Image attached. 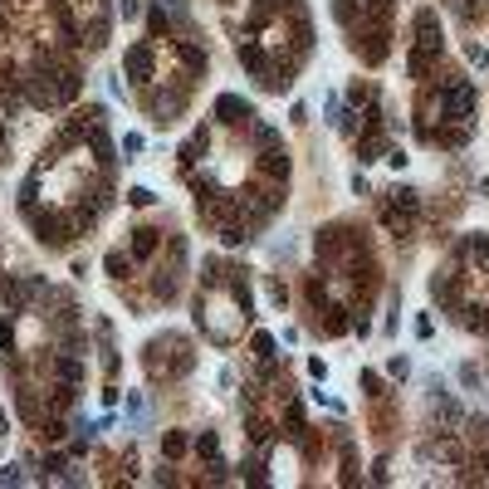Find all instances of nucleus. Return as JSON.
Returning a JSON list of instances; mask_svg holds the SVG:
<instances>
[{"label": "nucleus", "instance_id": "37998d69", "mask_svg": "<svg viewBox=\"0 0 489 489\" xmlns=\"http://www.w3.org/2000/svg\"><path fill=\"white\" fill-rule=\"evenodd\" d=\"M0 147H5V122H0Z\"/></svg>", "mask_w": 489, "mask_h": 489}, {"label": "nucleus", "instance_id": "aec40b11", "mask_svg": "<svg viewBox=\"0 0 489 489\" xmlns=\"http://www.w3.org/2000/svg\"><path fill=\"white\" fill-rule=\"evenodd\" d=\"M103 269H108V274H113V279H122V274H127V269H132V255H122V250H113V255H108V260H103Z\"/></svg>", "mask_w": 489, "mask_h": 489}, {"label": "nucleus", "instance_id": "f704fd0d", "mask_svg": "<svg viewBox=\"0 0 489 489\" xmlns=\"http://www.w3.org/2000/svg\"><path fill=\"white\" fill-rule=\"evenodd\" d=\"M460 382H465V387H475V382H480V367H475V362H465V367H460Z\"/></svg>", "mask_w": 489, "mask_h": 489}, {"label": "nucleus", "instance_id": "bb28decb", "mask_svg": "<svg viewBox=\"0 0 489 489\" xmlns=\"http://www.w3.org/2000/svg\"><path fill=\"white\" fill-rule=\"evenodd\" d=\"M240 475H245L250 485H265V480H269V475H265V460H245V465H240Z\"/></svg>", "mask_w": 489, "mask_h": 489}, {"label": "nucleus", "instance_id": "a211bd4d", "mask_svg": "<svg viewBox=\"0 0 489 489\" xmlns=\"http://www.w3.org/2000/svg\"><path fill=\"white\" fill-rule=\"evenodd\" d=\"M426 69H431V54H426V49H416V44H411V49H406V74H411V79H421V74H426Z\"/></svg>", "mask_w": 489, "mask_h": 489}, {"label": "nucleus", "instance_id": "7c9ffc66", "mask_svg": "<svg viewBox=\"0 0 489 489\" xmlns=\"http://www.w3.org/2000/svg\"><path fill=\"white\" fill-rule=\"evenodd\" d=\"M147 30H152V34H162V30H167V5H157V10L147 15Z\"/></svg>", "mask_w": 489, "mask_h": 489}, {"label": "nucleus", "instance_id": "f3484780", "mask_svg": "<svg viewBox=\"0 0 489 489\" xmlns=\"http://www.w3.org/2000/svg\"><path fill=\"white\" fill-rule=\"evenodd\" d=\"M431 293H436L440 303H460V289H455L450 274H436V279H431Z\"/></svg>", "mask_w": 489, "mask_h": 489}, {"label": "nucleus", "instance_id": "ea45409f", "mask_svg": "<svg viewBox=\"0 0 489 489\" xmlns=\"http://www.w3.org/2000/svg\"><path fill=\"white\" fill-rule=\"evenodd\" d=\"M0 348H5V353L15 348V328H10V323H0Z\"/></svg>", "mask_w": 489, "mask_h": 489}, {"label": "nucleus", "instance_id": "20e7f679", "mask_svg": "<svg viewBox=\"0 0 489 489\" xmlns=\"http://www.w3.org/2000/svg\"><path fill=\"white\" fill-rule=\"evenodd\" d=\"M152 69H157V59H152V44H127V54H122V74L132 79V84H152Z\"/></svg>", "mask_w": 489, "mask_h": 489}, {"label": "nucleus", "instance_id": "1a4fd4ad", "mask_svg": "<svg viewBox=\"0 0 489 489\" xmlns=\"http://www.w3.org/2000/svg\"><path fill=\"white\" fill-rule=\"evenodd\" d=\"M152 255H157V230L152 225L132 230V260H152Z\"/></svg>", "mask_w": 489, "mask_h": 489}, {"label": "nucleus", "instance_id": "c9c22d12", "mask_svg": "<svg viewBox=\"0 0 489 489\" xmlns=\"http://www.w3.org/2000/svg\"><path fill=\"white\" fill-rule=\"evenodd\" d=\"M137 10H142V0H122V5H118L122 20H137Z\"/></svg>", "mask_w": 489, "mask_h": 489}, {"label": "nucleus", "instance_id": "6e6552de", "mask_svg": "<svg viewBox=\"0 0 489 489\" xmlns=\"http://www.w3.org/2000/svg\"><path fill=\"white\" fill-rule=\"evenodd\" d=\"M416 205H421V201H416V191H411V186H396V191H391V215H401V220H411V215H416Z\"/></svg>", "mask_w": 489, "mask_h": 489}, {"label": "nucleus", "instance_id": "5701e85b", "mask_svg": "<svg viewBox=\"0 0 489 489\" xmlns=\"http://www.w3.org/2000/svg\"><path fill=\"white\" fill-rule=\"evenodd\" d=\"M196 455H201V460H205V455H220V436H215V431H201V436H196Z\"/></svg>", "mask_w": 489, "mask_h": 489}, {"label": "nucleus", "instance_id": "f03ea898", "mask_svg": "<svg viewBox=\"0 0 489 489\" xmlns=\"http://www.w3.org/2000/svg\"><path fill=\"white\" fill-rule=\"evenodd\" d=\"M25 215L34 220V240H39V245H49V250H64V245H69V240L79 235V230H74V220H59V215H44L39 205H30Z\"/></svg>", "mask_w": 489, "mask_h": 489}, {"label": "nucleus", "instance_id": "a878e982", "mask_svg": "<svg viewBox=\"0 0 489 489\" xmlns=\"http://www.w3.org/2000/svg\"><path fill=\"white\" fill-rule=\"evenodd\" d=\"M220 240H225V245H245V240H250V230H245L240 220H230V225L220 230Z\"/></svg>", "mask_w": 489, "mask_h": 489}, {"label": "nucleus", "instance_id": "4c0bfd02", "mask_svg": "<svg viewBox=\"0 0 489 489\" xmlns=\"http://www.w3.org/2000/svg\"><path fill=\"white\" fill-rule=\"evenodd\" d=\"M470 64H480V69L489 64V49H485V44H470Z\"/></svg>", "mask_w": 489, "mask_h": 489}, {"label": "nucleus", "instance_id": "e433bc0d", "mask_svg": "<svg viewBox=\"0 0 489 489\" xmlns=\"http://www.w3.org/2000/svg\"><path fill=\"white\" fill-rule=\"evenodd\" d=\"M387 372H391V377H406V372H411V362H406V357H391Z\"/></svg>", "mask_w": 489, "mask_h": 489}, {"label": "nucleus", "instance_id": "dca6fc26", "mask_svg": "<svg viewBox=\"0 0 489 489\" xmlns=\"http://www.w3.org/2000/svg\"><path fill=\"white\" fill-rule=\"evenodd\" d=\"M230 298L245 308V318H255V293H250V279H230Z\"/></svg>", "mask_w": 489, "mask_h": 489}, {"label": "nucleus", "instance_id": "f8f14e48", "mask_svg": "<svg viewBox=\"0 0 489 489\" xmlns=\"http://www.w3.org/2000/svg\"><path fill=\"white\" fill-rule=\"evenodd\" d=\"M89 147H94L98 167H113V142H108V132H103V127H89Z\"/></svg>", "mask_w": 489, "mask_h": 489}, {"label": "nucleus", "instance_id": "2f4dec72", "mask_svg": "<svg viewBox=\"0 0 489 489\" xmlns=\"http://www.w3.org/2000/svg\"><path fill=\"white\" fill-rule=\"evenodd\" d=\"M250 348H255L260 357H274V338H269V333H255V343H250Z\"/></svg>", "mask_w": 489, "mask_h": 489}, {"label": "nucleus", "instance_id": "c85d7f7f", "mask_svg": "<svg viewBox=\"0 0 489 489\" xmlns=\"http://www.w3.org/2000/svg\"><path fill=\"white\" fill-rule=\"evenodd\" d=\"M348 328H353V323H348V308H333V313H328V333H348Z\"/></svg>", "mask_w": 489, "mask_h": 489}, {"label": "nucleus", "instance_id": "39448f33", "mask_svg": "<svg viewBox=\"0 0 489 489\" xmlns=\"http://www.w3.org/2000/svg\"><path fill=\"white\" fill-rule=\"evenodd\" d=\"M215 118H220L225 127H240V122H255V108L240 94H220L215 98Z\"/></svg>", "mask_w": 489, "mask_h": 489}, {"label": "nucleus", "instance_id": "cd10ccee", "mask_svg": "<svg viewBox=\"0 0 489 489\" xmlns=\"http://www.w3.org/2000/svg\"><path fill=\"white\" fill-rule=\"evenodd\" d=\"M250 440H255V445H260V450H265V445H269V440H274V431H269V426H265V421H250Z\"/></svg>", "mask_w": 489, "mask_h": 489}, {"label": "nucleus", "instance_id": "393cba45", "mask_svg": "<svg viewBox=\"0 0 489 489\" xmlns=\"http://www.w3.org/2000/svg\"><path fill=\"white\" fill-rule=\"evenodd\" d=\"M460 313H465V328H470V333H489V313L485 308H460Z\"/></svg>", "mask_w": 489, "mask_h": 489}, {"label": "nucleus", "instance_id": "58836bf2", "mask_svg": "<svg viewBox=\"0 0 489 489\" xmlns=\"http://www.w3.org/2000/svg\"><path fill=\"white\" fill-rule=\"evenodd\" d=\"M34 411H39V406H34V396H30V391H20V416H34Z\"/></svg>", "mask_w": 489, "mask_h": 489}, {"label": "nucleus", "instance_id": "473e14b6", "mask_svg": "<svg viewBox=\"0 0 489 489\" xmlns=\"http://www.w3.org/2000/svg\"><path fill=\"white\" fill-rule=\"evenodd\" d=\"M362 391H367V396H382V377L367 372V367H362Z\"/></svg>", "mask_w": 489, "mask_h": 489}, {"label": "nucleus", "instance_id": "4be33fe9", "mask_svg": "<svg viewBox=\"0 0 489 489\" xmlns=\"http://www.w3.org/2000/svg\"><path fill=\"white\" fill-rule=\"evenodd\" d=\"M34 196H39V167H34V172H30V177L20 182V205L30 210V205H34Z\"/></svg>", "mask_w": 489, "mask_h": 489}, {"label": "nucleus", "instance_id": "0eeeda50", "mask_svg": "<svg viewBox=\"0 0 489 489\" xmlns=\"http://www.w3.org/2000/svg\"><path fill=\"white\" fill-rule=\"evenodd\" d=\"M79 89H84V74H79V69H64V74H54V98H59V103L79 98Z\"/></svg>", "mask_w": 489, "mask_h": 489}, {"label": "nucleus", "instance_id": "9d476101", "mask_svg": "<svg viewBox=\"0 0 489 489\" xmlns=\"http://www.w3.org/2000/svg\"><path fill=\"white\" fill-rule=\"evenodd\" d=\"M54 372H59V382H69V387H79V382H84V362H79L74 353H59Z\"/></svg>", "mask_w": 489, "mask_h": 489}, {"label": "nucleus", "instance_id": "c756f323", "mask_svg": "<svg viewBox=\"0 0 489 489\" xmlns=\"http://www.w3.org/2000/svg\"><path fill=\"white\" fill-rule=\"evenodd\" d=\"M39 475H44V480H49V475H64V455H44V460H39Z\"/></svg>", "mask_w": 489, "mask_h": 489}, {"label": "nucleus", "instance_id": "2eb2a0df", "mask_svg": "<svg viewBox=\"0 0 489 489\" xmlns=\"http://www.w3.org/2000/svg\"><path fill=\"white\" fill-rule=\"evenodd\" d=\"M387 152H391V142H387V137H377V132H372V137H367V142L357 147V157H362V167H367V162H377V157H387Z\"/></svg>", "mask_w": 489, "mask_h": 489}, {"label": "nucleus", "instance_id": "6ab92c4d", "mask_svg": "<svg viewBox=\"0 0 489 489\" xmlns=\"http://www.w3.org/2000/svg\"><path fill=\"white\" fill-rule=\"evenodd\" d=\"M250 137H255V147H274V142H279V127H269V122H250Z\"/></svg>", "mask_w": 489, "mask_h": 489}, {"label": "nucleus", "instance_id": "a19ab883", "mask_svg": "<svg viewBox=\"0 0 489 489\" xmlns=\"http://www.w3.org/2000/svg\"><path fill=\"white\" fill-rule=\"evenodd\" d=\"M348 98H353V103H362V98H372V89H367V84H353V89H348Z\"/></svg>", "mask_w": 489, "mask_h": 489}, {"label": "nucleus", "instance_id": "f257e3e1", "mask_svg": "<svg viewBox=\"0 0 489 489\" xmlns=\"http://www.w3.org/2000/svg\"><path fill=\"white\" fill-rule=\"evenodd\" d=\"M475 108H480V94H475L470 79H450V84H440V122H470Z\"/></svg>", "mask_w": 489, "mask_h": 489}, {"label": "nucleus", "instance_id": "9b49d317", "mask_svg": "<svg viewBox=\"0 0 489 489\" xmlns=\"http://www.w3.org/2000/svg\"><path fill=\"white\" fill-rule=\"evenodd\" d=\"M177 54H182V64H186L191 74H205V49H201L196 39H177Z\"/></svg>", "mask_w": 489, "mask_h": 489}, {"label": "nucleus", "instance_id": "7ed1b4c3", "mask_svg": "<svg viewBox=\"0 0 489 489\" xmlns=\"http://www.w3.org/2000/svg\"><path fill=\"white\" fill-rule=\"evenodd\" d=\"M411 30H416V49H426L431 59H440V15L431 5H421L411 15Z\"/></svg>", "mask_w": 489, "mask_h": 489}, {"label": "nucleus", "instance_id": "b1692460", "mask_svg": "<svg viewBox=\"0 0 489 489\" xmlns=\"http://www.w3.org/2000/svg\"><path fill=\"white\" fill-rule=\"evenodd\" d=\"M465 250L475 255V265H485V269H489V235H470V240H465Z\"/></svg>", "mask_w": 489, "mask_h": 489}, {"label": "nucleus", "instance_id": "79ce46f5", "mask_svg": "<svg viewBox=\"0 0 489 489\" xmlns=\"http://www.w3.org/2000/svg\"><path fill=\"white\" fill-rule=\"evenodd\" d=\"M5 431H10V421H5V416H0V436H5Z\"/></svg>", "mask_w": 489, "mask_h": 489}, {"label": "nucleus", "instance_id": "72a5a7b5", "mask_svg": "<svg viewBox=\"0 0 489 489\" xmlns=\"http://www.w3.org/2000/svg\"><path fill=\"white\" fill-rule=\"evenodd\" d=\"M127 201H132V205H152V201H157V196L147 191V186H132V191H127Z\"/></svg>", "mask_w": 489, "mask_h": 489}, {"label": "nucleus", "instance_id": "4468645a", "mask_svg": "<svg viewBox=\"0 0 489 489\" xmlns=\"http://www.w3.org/2000/svg\"><path fill=\"white\" fill-rule=\"evenodd\" d=\"M436 142H440V147H450V152H455V147H465V142H470V122H460V127H440V132H436Z\"/></svg>", "mask_w": 489, "mask_h": 489}, {"label": "nucleus", "instance_id": "412c9836", "mask_svg": "<svg viewBox=\"0 0 489 489\" xmlns=\"http://www.w3.org/2000/svg\"><path fill=\"white\" fill-rule=\"evenodd\" d=\"M162 455H167V460L186 455V436H182V431H167V436H162Z\"/></svg>", "mask_w": 489, "mask_h": 489}, {"label": "nucleus", "instance_id": "423d86ee", "mask_svg": "<svg viewBox=\"0 0 489 489\" xmlns=\"http://www.w3.org/2000/svg\"><path fill=\"white\" fill-rule=\"evenodd\" d=\"M260 172L274 177V182H289V152L274 142V147H260Z\"/></svg>", "mask_w": 489, "mask_h": 489}, {"label": "nucleus", "instance_id": "ddd939ff", "mask_svg": "<svg viewBox=\"0 0 489 489\" xmlns=\"http://www.w3.org/2000/svg\"><path fill=\"white\" fill-rule=\"evenodd\" d=\"M205 147H210V132H205V127H196V137H191V142H182V152H177V157H182V167H191Z\"/></svg>", "mask_w": 489, "mask_h": 489}]
</instances>
